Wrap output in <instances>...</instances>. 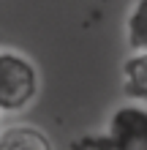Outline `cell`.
<instances>
[{
	"label": "cell",
	"instance_id": "cell-1",
	"mask_svg": "<svg viewBox=\"0 0 147 150\" xmlns=\"http://www.w3.org/2000/svg\"><path fill=\"white\" fill-rule=\"evenodd\" d=\"M41 87L36 63L16 49H0V115L25 112Z\"/></svg>",
	"mask_w": 147,
	"mask_h": 150
},
{
	"label": "cell",
	"instance_id": "cell-2",
	"mask_svg": "<svg viewBox=\"0 0 147 150\" xmlns=\"http://www.w3.org/2000/svg\"><path fill=\"white\" fill-rule=\"evenodd\" d=\"M106 134L115 150H147V104L128 101L109 115Z\"/></svg>",
	"mask_w": 147,
	"mask_h": 150
},
{
	"label": "cell",
	"instance_id": "cell-3",
	"mask_svg": "<svg viewBox=\"0 0 147 150\" xmlns=\"http://www.w3.org/2000/svg\"><path fill=\"white\" fill-rule=\"evenodd\" d=\"M0 150H52V139L38 126L14 123L0 131Z\"/></svg>",
	"mask_w": 147,
	"mask_h": 150
},
{
	"label": "cell",
	"instance_id": "cell-4",
	"mask_svg": "<svg viewBox=\"0 0 147 150\" xmlns=\"http://www.w3.org/2000/svg\"><path fill=\"white\" fill-rule=\"evenodd\" d=\"M123 93L131 101L147 104V52H131L123 63Z\"/></svg>",
	"mask_w": 147,
	"mask_h": 150
},
{
	"label": "cell",
	"instance_id": "cell-5",
	"mask_svg": "<svg viewBox=\"0 0 147 150\" xmlns=\"http://www.w3.org/2000/svg\"><path fill=\"white\" fill-rule=\"evenodd\" d=\"M125 44L131 52H147V0H134L123 22Z\"/></svg>",
	"mask_w": 147,
	"mask_h": 150
},
{
	"label": "cell",
	"instance_id": "cell-6",
	"mask_svg": "<svg viewBox=\"0 0 147 150\" xmlns=\"http://www.w3.org/2000/svg\"><path fill=\"white\" fill-rule=\"evenodd\" d=\"M71 147H93V150L109 147V150H115V145H112V139H109L106 131H103V134H84V137H79V139H74Z\"/></svg>",
	"mask_w": 147,
	"mask_h": 150
}]
</instances>
